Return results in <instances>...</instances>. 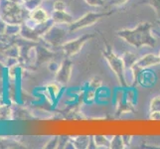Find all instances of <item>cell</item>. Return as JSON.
<instances>
[{"instance_id": "6da1fadb", "label": "cell", "mask_w": 160, "mask_h": 149, "mask_svg": "<svg viewBox=\"0 0 160 149\" xmlns=\"http://www.w3.org/2000/svg\"><path fill=\"white\" fill-rule=\"evenodd\" d=\"M117 35L136 49L144 46L155 48L157 44V40L152 34V24L149 22H142L132 29L118 30Z\"/></svg>"}, {"instance_id": "7a4b0ae2", "label": "cell", "mask_w": 160, "mask_h": 149, "mask_svg": "<svg viewBox=\"0 0 160 149\" xmlns=\"http://www.w3.org/2000/svg\"><path fill=\"white\" fill-rule=\"evenodd\" d=\"M102 56L104 60L107 61V63L108 64L110 70H112L117 79L119 82V85L122 87H128V84L126 82L125 78V67L123 64V61L121 59V57H118L117 54L112 51V47L106 41V46L102 51Z\"/></svg>"}, {"instance_id": "3957f363", "label": "cell", "mask_w": 160, "mask_h": 149, "mask_svg": "<svg viewBox=\"0 0 160 149\" xmlns=\"http://www.w3.org/2000/svg\"><path fill=\"white\" fill-rule=\"evenodd\" d=\"M115 11H104V12H88L85 15H82L81 18L74 21L73 23L69 25V32H75L80 29L86 28V27H90L93 24H96L98 20L102 18L108 17V16L112 15Z\"/></svg>"}, {"instance_id": "277c9868", "label": "cell", "mask_w": 160, "mask_h": 149, "mask_svg": "<svg viewBox=\"0 0 160 149\" xmlns=\"http://www.w3.org/2000/svg\"><path fill=\"white\" fill-rule=\"evenodd\" d=\"M62 24L52 25L45 33L43 34V38L46 42L54 47L63 46L66 43V37H67L68 30L61 26Z\"/></svg>"}, {"instance_id": "5b68a950", "label": "cell", "mask_w": 160, "mask_h": 149, "mask_svg": "<svg viewBox=\"0 0 160 149\" xmlns=\"http://www.w3.org/2000/svg\"><path fill=\"white\" fill-rule=\"evenodd\" d=\"M95 37H96L95 33H90V34H85L79 38H77V39L66 42L62 46V49L66 55V57L70 58V57H73L78 53H80L82 51V47L85 46V44Z\"/></svg>"}, {"instance_id": "8992f818", "label": "cell", "mask_w": 160, "mask_h": 149, "mask_svg": "<svg viewBox=\"0 0 160 149\" xmlns=\"http://www.w3.org/2000/svg\"><path fill=\"white\" fill-rule=\"evenodd\" d=\"M73 66L74 64L69 57L66 58L60 65L58 71L56 72V81L60 85L66 86L69 84L73 73Z\"/></svg>"}, {"instance_id": "52a82bcc", "label": "cell", "mask_w": 160, "mask_h": 149, "mask_svg": "<svg viewBox=\"0 0 160 149\" xmlns=\"http://www.w3.org/2000/svg\"><path fill=\"white\" fill-rule=\"evenodd\" d=\"M136 112L134 108V101L131 99L126 93H121L117 102V109L115 114L121 115L124 113H134Z\"/></svg>"}, {"instance_id": "ba28073f", "label": "cell", "mask_w": 160, "mask_h": 149, "mask_svg": "<svg viewBox=\"0 0 160 149\" xmlns=\"http://www.w3.org/2000/svg\"><path fill=\"white\" fill-rule=\"evenodd\" d=\"M158 65H160V61L157 55L146 54V55H143L142 57L138 58V60L136 61V63L133 66L144 71L145 69L155 67V66H158Z\"/></svg>"}, {"instance_id": "9c48e42d", "label": "cell", "mask_w": 160, "mask_h": 149, "mask_svg": "<svg viewBox=\"0 0 160 149\" xmlns=\"http://www.w3.org/2000/svg\"><path fill=\"white\" fill-rule=\"evenodd\" d=\"M49 20H50V16L47 13V11L44 8H41L40 6L32 10L30 14V21L34 24V26L44 24Z\"/></svg>"}, {"instance_id": "30bf717a", "label": "cell", "mask_w": 160, "mask_h": 149, "mask_svg": "<svg viewBox=\"0 0 160 149\" xmlns=\"http://www.w3.org/2000/svg\"><path fill=\"white\" fill-rule=\"evenodd\" d=\"M51 20L53 21V23L56 24H66L70 25L73 23V16L70 13H68L67 11H56L54 10L53 13L51 15Z\"/></svg>"}, {"instance_id": "8fae6325", "label": "cell", "mask_w": 160, "mask_h": 149, "mask_svg": "<svg viewBox=\"0 0 160 149\" xmlns=\"http://www.w3.org/2000/svg\"><path fill=\"white\" fill-rule=\"evenodd\" d=\"M91 136L88 135H80L76 136L74 138H71V141L73 143V145L77 149H89Z\"/></svg>"}, {"instance_id": "7c38bea8", "label": "cell", "mask_w": 160, "mask_h": 149, "mask_svg": "<svg viewBox=\"0 0 160 149\" xmlns=\"http://www.w3.org/2000/svg\"><path fill=\"white\" fill-rule=\"evenodd\" d=\"M121 59H122V61H123L125 69L126 70H130L132 68V66L136 63V61L138 60V57H137V55L134 54V53L126 51V52L123 53L122 56H121Z\"/></svg>"}, {"instance_id": "4fadbf2b", "label": "cell", "mask_w": 160, "mask_h": 149, "mask_svg": "<svg viewBox=\"0 0 160 149\" xmlns=\"http://www.w3.org/2000/svg\"><path fill=\"white\" fill-rule=\"evenodd\" d=\"M97 148H110V138L104 135H95L93 136Z\"/></svg>"}, {"instance_id": "5bb4252c", "label": "cell", "mask_w": 160, "mask_h": 149, "mask_svg": "<svg viewBox=\"0 0 160 149\" xmlns=\"http://www.w3.org/2000/svg\"><path fill=\"white\" fill-rule=\"evenodd\" d=\"M139 4H147L153 8L157 19L160 20V0H140Z\"/></svg>"}, {"instance_id": "9a60e30c", "label": "cell", "mask_w": 160, "mask_h": 149, "mask_svg": "<svg viewBox=\"0 0 160 149\" xmlns=\"http://www.w3.org/2000/svg\"><path fill=\"white\" fill-rule=\"evenodd\" d=\"M125 145L123 143L121 135H113L112 138H110V149H123Z\"/></svg>"}, {"instance_id": "2e32d148", "label": "cell", "mask_w": 160, "mask_h": 149, "mask_svg": "<svg viewBox=\"0 0 160 149\" xmlns=\"http://www.w3.org/2000/svg\"><path fill=\"white\" fill-rule=\"evenodd\" d=\"M89 86H90L91 89H93V90L97 91V90L101 89V87H102V80L98 76L92 77V78L89 82Z\"/></svg>"}, {"instance_id": "e0dca14e", "label": "cell", "mask_w": 160, "mask_h": 149, "mask_svg": "<svg viewBox=\"0 0 160 149\" xmlns=\"http://www.w3.org/2000/svg\"><path fill=\"white\" fill-rule=\"evenodd\" d=\"M149 112H160V96H156L149 102Z\"/></svg>"}, {"instance_id": "ac0fdd59", "label": "cell", "mask_w": 160, "mask_h": 149, "mask_svg": "<svg viewBox=\"0 0 160 149\" xmlns=\"http://www.w3.org/2000/svg\"><path fill=\"white\" fill-rule=\"evenodd\" d=\"M84 98L87 102H92L95 101L96 98V90L93 89H90L88 90L87 92H85V95H84Z\"/></svg>"}, {"instance_id": "d6986e66", "label": "cell", "mask_w": 160, "mask_h": 149, "mask_svg": "<svg viewBox=\"0 0 160 149\" xmlns=\"http://www.w3.org/2000/svg\"><path fill=\"white\" fill-rule=\"evenodd\" d=\"M53 8L56 11H66V9H67V5H66V3L64 1H62V0H56V1L54 2Z\"/></svg>"}, {"instance_id": "ffe728a7", "label": "cell", "mask_w": 160, "mask_h": 149, "mask_svg": "<svg viewBox=\"0 0 160 149\" xmlns=\"http://www.w3.org/2000/svg\"><path fill=\"white\" fill-rule=\"evenodd\" d=\"M85 2L92 7H102L104 6V0H85Z\"/></svg>"}, {"instance_id": "44dd1931", "label": "cell", "mask_w": 160, "mask_h": 149, "mask_svg": "<svg viewBox=\"0 0 160 149\" xmlns=\"http://www.w3.org/2000/svg\"><path fill=\"white\" fill-rule=\"evenodd\" d=\"M6 113H9L10 114V109H9V107H0V119H7L8 118V117L7 115H5Z\"/></svg>"}, {"instance_id": "7402d4cb", "label": "cell", "mask_w": 160, "mask_h": 149, "mask_svg": "<svg viewBox=\"0 0 160 149\" xmlns=\"http://www.w3.org/2000/svg\"><path fill=\"white\" fill-rule=\"evenodd\" d=\"M129 0H109V5L112 6H122V5L126 4Z\"/></svg>"}, {"instance_id": "603a6c76", "label": "cell", "mask_w": 160, "mask_h": 149, "mask_svg": "<svg viewBox=\"0 0 160 149\" xmlns=\"http://www.w3.org/2000/svg\"><path fill=\"white\" fill-rule=\"evenodd\" d=\"M122 137V140H123V143L125 145V148H128L130 146L131 144V140H132V135H121Z\"/></svg>"}, {"instance_id": "cb8c5ba5", "label": "cell", "mask_w": 160, "mask_h": 149, "mask_svg": "<svg viewBox=\"0 0 160 149\" xmlns=\"http://www.w3.org/2000/svg\"><path fill=\"white\" fill-rule=\"evenodd\" d=\"M149 118L154 121H160V112H149Z\"/></svg>"}, {"instance_id": "d4e9b609", "label": "cell", "mask_w": 160, "mask_h": 149, "mask_svg": "<svg viewBox=\"0 0 160 149\" xmlns=\"http://www.w3.org/2000/svg\"><path fill=\"white\" fill-rule=\"evenodd\" d=\"M157 24H158V25L160 26V20H157Z\"/></svg>"}, {"instance_id": "484cf974", "label": "cell", "mask_w": 160, "mask_h": 149, "mask_svg": "<svg viewBox=\"0 0 160 149\" xmlns=\"http://www.w3.org/2000/svg\"><path fill=\"white\" fill-rule=\"evenodd\" d=\"M158 57H159V61H160V52H159V55H158Z\"/></svg>"}, {"instance_id": "4316f807", "label": "cell", "mask_w": 160, "mask_h": 149, "mask_svg": "<svg viewBox=\"0 0 160 149\" xmlns=\"http://www.w3.org/2000/svg\"><path fill=\"white\" fill-rule=\"evenodd\" d=\"M24 2H27V1H29V0H23Z\"/></svg>"}]
</instances>
